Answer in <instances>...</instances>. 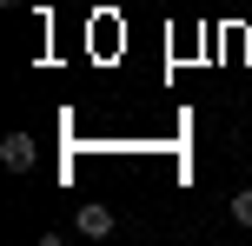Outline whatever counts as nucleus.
<instances>
[{
    "label": "nucleus",
    "instance_id": "nucleus-1",
    "mask_svg": "<svg viewBox=\"0 0 252 246\" xmlns=\"http://www.w3.org/2000/svg\"><path fill=\"white\" fill-rule=\"evenodd\" d=\"M33 153H40V146H33V133H7V140H0V160H7L13 173H27V167H33Z\"/></svg>",
    "mask_w": 252,
    "mask_h": 246
},
{
    "label": "nucleus",
    "instance_id": "nucleus-2",
    "mask_svg": "<svg viewBox=\"0 0 252 246\" xmlns=\"http://www.w3.org/2000/svg\"><path fill=\"white\" fill-rule=\"evenodd\" d=\"M73 226H80L87 240H106V233H113V213H106V207H93V200H87V207L73 213Z\"/></svg>",
    "mask_w": 252,
    "mask_h": 246
},
{
    "label": "nucleus",
    "instance_id": "nucleus-3",
    "mask_svg": "<svg viewBox=\"0 0 252 246\" xmlns=\"http://www.w3.org/2000/svg\"><path fill=\"white\" fill-rule=\"evenodd\" d=\"M232 220H239V226H252V186H246V193H232Z\"/></svg>",
    "mask_w": 252,
    "mask_h": 246
}]
</instances>
